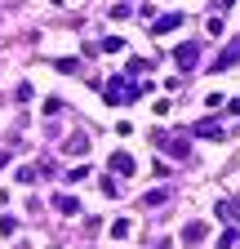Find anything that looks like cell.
<instances>
[{"label": "cell", "instance_id": "obj_1", "mask_svg": "<svg viewBox=\"0 0 240 249\" xmlns=\"http://www.w3.org/2000/svg\"><path fill=\"white\" fill-rule=\"evenodd\" d=\"M142 89H147V85H129L125 76H111L107 89H103V98H107L111 107H125V103H138V98H142Z\"/></svg>", "mask_w": 240, "mask_h": 249}, {"label": "cell", "instance_id": "obj_2", "mask_svg": "<svg viewBox=\"0 0 240 249\" xmlns=\"http://www.w3.org/2000/svg\"><path fill=\"white\" fill-rule=\"evenodd\" d=\"M196 62H200V45H191V40H183V45H178V49H173V67H178V71H191V67H196Z\"/></svg>", "mask_w": 240, "mask_h": 249}, {"label": "cell", "instance_id": "obj_3", "mask_svg": "<svg viewBox=\"0 0 240 249\" xmlns=\"http://www.w3.org/2000/svg\"><path fill=\"white\" fill-rule=\"evenodd\" d=\"M214 213L223 218V223H240V200L223 196V200H214Z\"/></svg>", "mask_w": 240, "mask_h": 249}, {"label": "cell", "instance_id": "obj_4", "mask_svg": "<svg viewBox=\"0 0 240 249\" xmlns=\"http://www.w3.org/2000/svg\"><path fill=\"white\" fill-rule=\"evenodd\" d=\"M178 27H183V14H160L152 22V36H169V31H178Z\"/></svg>", "mask_w": 240, "mask_h": 249}, {"label": "cell", "instance_id": "obj_5", "mask_svg": "<svg viewBox=\"0 0 240 249\" xmlns=\"http://www.w3.org/2000/svg\"><path fill=\"white\" fill-rule=\"evenodd\" d=\"M111 169H116L120 178H129V174L138 169V160H134V156H129V151H111Z\"/></svg>", "mask_w": 240, "mask_h": 249}, {"label": "cell", "instance_id": "obj_6", "mask_svg": "<svg viewBox=\"0 0 240 249\" xmlns=\"http://www.w3.org/2000/svg\"><path fill=\"white\" fill-rule=\"evenodd\" d=\"M196 134H200V138H223V124H218L214 116H205V120H196Z\"/></svg>", "mask_w": 240, "mask_h": 249}, {"label": "cell", "instance_id": "obj_7", "mask_svg": "<svg viewBox=\"0 0 240 249\" xmlns=\"http://www.w3.org/2000/svg\"><path fill=\"white\" fill-rule=\"evenodd\" d=\"M205 236H209V227H205V223H187V227H183V245H200Z\"/></svg>", "mask_w": 240, "mask_h": 249}, {"label": "cell", "instance_id": "obj_8", "mask_svg": "<svg viewBox=\"0 0 240 249\" xmlns=\"http://www.w3.org/2000/svg\"><path fill=\"white\" fill-rule=\"evenodd\" d=\"M236 58H240V40H236V45H227V53H223V58H214V71H227V67H236Z\"/></svg>", "mask_w": 240, "mask_h": 249}, {"label": "cell", "instance_id": "obj_9", "mask_svg": "<svg viewBox=\"0 0 240 249\" xmlns=\"http://www.w3.org/2000/svg\"><path fill=\"white\" fill-rule=\"evenodd\" d=\"M53 209L71 218V213H80V200H76V196H53Z\"/></svg>", "mask_w": 240, "mask_h": 249}, {"label": "cell", "instance_id": "obj_10", "mask_svg": "<svg viewBox=\"0 0 240 249\" xmlns=\"http://www.w3.org/2000/svg\"><path fill=\"white\" fill-rule=\"evenodd\" d=\"M173 156H178V160H187V156H191V147H187V138H160Z\"/></svg>", "mask_w": 240, "mask_h": 249}, {"label": "cell", "instance_id": "obj_11", "mask_svg": "<svg viewBox=\"0 0 240 249\" xmlns=\"http://www.w3.org/2000/svg\"><path fill=\"white\" fill-rule=\"evenodd\" d=\"M67 151H71V156H85V151H89V134H71V138H67Z\"/></svg>", "mask_w": 240, "mask_h": 249}, {"label": "cell", "instance_id": "obj_12", "mask_svg": "<svg viewBox=\"0 0 240 249\" xmlns=\"http://www.w3.org/2000/svg\"><path fill=\"white\" fill-rule=\"evenodd\" d=\"M129 231H134V223H129V218H116V223H111V236H116V240H125Z\"/></svg>", "mask_w": 240, "mask_h": 249}, {"label": "cell", "instance_id": "obj_13", "mask_svg": "<svg viewBox=\"0 0 240 249\" xmlns=\"http://www.w3.org/2000/svg\"><path fill=\"white\" fill-rule=\"evenodd\" d=\"M142 200H147V205H165V200H169V187H156V192H147Z\"/></svg>", "mask_w": 240, "mask_h": 249}, {"label": "cell", "instance_id": "obj_14", "mask_svg": "<svg viewBox=\"0 0 240 249\" xmlns=\"http://www.w3.org/2000/svg\"><path fill=\"white\" fill-rule=\"evenodd\" d=\"M18 231V218H9V213H0V236H14Z\"/></svg>", "mask_w": 240, "mask_h": 249}, {"label": "cell", "instance_id": "obj_15", "mask_svg": "<svg viewBox=\"0 0 240 249\" xmlns=\"http://www.w3.org/2000/svg\"><path fill=\"white\" fill-rule=\"evenodd\" d=\"M120 49H125V40H120V36H107V40H103V53H120Z\"/></svg>", "mask_w": 240, "mask_h": 249}, {"label": "cell", "instance_id": "obj_16", "mask_svg": "<svg viewBox=\"0 0 240 249\" xmlns=\"http://www.w3.org/2000/svg\"><path fill=\"white\" fill-rule=\"evenodd\" d=\"M223 27H227V22H223V9H214V18H209V31H214V36H223Z\"/></svg>", "mask_w": 240, "mask_h": 249}, {"label": "cell", "instance_id": "obj_17", "mask_svg": "<svg viewBox=\"0 0 240 249\" xmlns=\"http://www.w3.org/2000/svg\"><path fill=\"white\" fill-rule=\"evenodd\" d=\"M103 196H120V182H116V178H111V174H107V178H103Z\"/></svg>", "mask_w": 240, "mask_h": 249}, {"label": "cell", "instance_id": "obj_18", "mask_svg": "<svg viewBox=\"0 0 240 249\" xmlns=\"http://www.w3.org/2000/svg\"><path fill=\"white\" fill-rule=\"evenodd\" d=\"M53 67H58V71H80V62H76V58H58Z\"/></svg>", "mask_w": 240, "mask_h": 249}, {"label": "cell", "instance_id": "obj_19", "mask_svg": "<svg viewBox=\"0 0 240 249\" xmlns=\"http://www.w3.org/2000/svg\"><path fill=\"white\" fill-rule=\"evenodd\" d=\"M67 178H71V182H85V178H89V165H76V169H67Z\"/></svg>", "mask_w": 240, "mask_h": 249}, {"label": "cell", "instance_id": "obj_20", "mask_svg": "<svg viewBox=\"0 0 240 249\" xmlns=\"http://www.w3.org/2000/svg\"><path fill=\"white\" fill-rule=\"evenodd\" d=\"M138 18H142V22H147V27H152V22H156V18H160V14H156V9H152V5H142V9H138Z\"/></svg>", "mask_w": 240, "mask_h": 249}, {"label": "cell", "instance_id": "obj_21", "mask_svg": "<svg viewBox=\"0 0 240 249\" xmlns=\"http://www.w3.org/2000/svg\"><path fill=\"white\" fill-rule=\"evenodd\" d=\"M18 182H36V165H22L18 169Z\"/></svg>", "mask_w": 240, "mask_h": 249}, {"label": "cell", "instance_id": "obj_22", "mask_svg": "<svg viewBox=\"0 0 240 249\" xmlns=\"http://www.w3.org/2000/svg\"><path fill=\"white\" fill-rule=\"evenodd\" d=\"M218 249H236V231H223L218 236Z\"/></svg>", "mask_w": 240, "mask_h": 249}, {"label": "cell", "instance_id": "obj_23", "mask_svg": "<svg viewBox=\"0 0 240 249\" xmlns=\"http://www.w3.org/2000/svg\"><path fill=\"white\" fill-rule=\"evenodd\" d=\"M227 5H236V0H218V9H227Z\"/></svg>", "mask_w": 240, "mask_h": 249}, {"label": "cell", "instance_id": "obj_24", "mask_svg": "<svg viewBox=\"0 0 240 249\" xmlns=\"http://www.w3.org/2000/svg\"><path fill=\"white\" fill-rule=\"evenodd\" d=\"M0 165H9V156H5V151H0Z\"/></svg>", "mask_w": 240, "mask_h": 249}]
</instances>
